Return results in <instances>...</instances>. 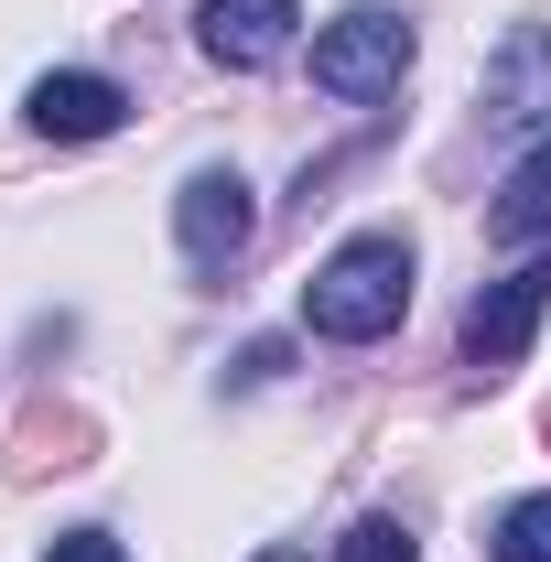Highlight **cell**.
Instances as JSON below:
<instances>
[{
  "label": "cell",
  "instance_id": "cell-9",
  "mask_svg": "<svg viewBox=\"0 0 551 562\" xmlns=\"http://www.w3.org/2000/svg\"><path fill=\"white\" fill-rule=\"evenodd\" d=\"M486 552H497V562H551V497H508Z\"/></svg>",
  "mask_w": 551,
  "mask_h": 562
},
{
  "label": "cell",
  "instance_id": "cell-10",
  "mask_svg": "<svg viewBox=\"0 0 551 562\" xmlns=\"http://www.w3.org/2000/svg\"><path fill=\"white\" fill-rule=\"evenodd\" d=\"M336 562H421V552H412V530H401V519H357V530L336 541Z\"/></svg>",
  "mask_w": 551,
  "mask_h": 562
},
{
  "label": "cell",
  "instance_id": "cell-7",
  "mask_svg": "<svg viewBox=\"0 0 551 562\" xmlns=\"http://www.w3.org/2000/svg\"><path fill=\"white\" fill-rule=\"evenodd\" d=\"M486 120H497V131L551 120V33L541 22H519V33L497 44V66H486Z\"/></svg>",
  "mask_w": 551,
  "mask_h": 562
},
{
  "label": "cell",
  "instance_id": "cell-4",
  "mask_svg": "<svg viewBox=\"0 0 551 562\" xmlns=\"http://www.w3.org/2000/svg\"><path fill=\"white\" fill-rule=\"evenodd\" d=\"M249 227H260V206H249V184H238L227 162H206V173L173 195V238H184L195 271H227V260L249 249Z\"/></svg>",
  "mask_w": 551,
  "mask_h": 562
},
{
  "label": "cell",
  "instance_id": "cell-5",
  "mask_svg": "<svg viewBox=\"0 0 551 562\" xmlns=\"http://www.w3.org/2000/svg\"><path fill=\"white\" fill-rule=\"evenodd\" d=\"M292 22H303V0H206V11H195V44H206L216 66L260 76V66L292 55Z\"/></svg>",
  "mask_w": 551,
  "mask_h": 562
},
{
  "label": "cell",
  "instance_id": "cell-2",
  "mask_svg": "<svg viewBox=\"0 0 551 562\" xmlns=\"http://www.w3.org/2000/svg\"><path fill=\"white\" fill-rule=\"evenodd\" d=\"M401 76H412V22L379 11V0H357L314 33V87L325 98H390Z\"/></svg>",
  "mask_w": 551,
  "mask_h": 562
},
{
  "label": "cell",
  "instance_id": "cell-3",
  "mask_svg": "<svg viewBox=\"0 0 551 562\" xmlns=\"http://www.w3.org/2000/svg\"><path fill=\"white\" fill-rule=\"evenodd\" d=\"M541 314H551V260L497 271L476 303H465V368H476V379H508V368L530 357V336H541Z\"/></svg>",
  "mask_w": 551,
  "mask_h": 562
},
{
  "label": "cell",
  "instance_id": "cell-12",
  "mask_svg": "<svg viewBox=\"0 0 551 562\" xmlns=\"http://www.w3.org/2000/svg\"><path fill=\"white\" fill-rule=\"evenodd\" d=\"M260 562H314V552H292V541H271V552H260Z\"/></svg>",
  "mask_w": 551,
  "mask_h": 562
},
{
  "label": "cell",
  "instance_id": "cell-11",
  "mask_svg": "<svg viewBox=\"0 0 551 562\" xmlns=\"http://www.w3.org/2000/svg\"><path fill=\"white\" fill-rule=\"evenodd\" d=\"M44 562H131L109 530H66V541H44Z\"/></svg>",
  "mask_w": 551,
  "mask_h": 562
},
{
  "label": "cell",
  "instance_id": "cell-8",
  "mask_svg": "<svg viewBox=\"0 0 551 562\" xmlns=\"http://www.w3.org/2000/svg\"><path fill=\"white\" fill-rule=\"evenodd\" d=\"M486 227L508 238V249H541L551 238V131L508 162V184H497V206H486Z\"/></svg>",
  "mask_w": 551,
  "mask_h": 562
},
{
  "label": "cell",
  "instance_id": "cell-1",
  "mask_svg": "<svg viewBox=\"0 0 551 562\" xmlns=\"http://www.w3.org/2000/svg\"><path fill=\"white\" fill-rule=\"evenodd\" d=\"M412 314V238H346L325 271L303 281V325L336 336V347H379L390 325Z\"/></svg>",
  "mask_w": 551,
  "mask_h": 562
},
{
  "label": "cell",
  "instance_id": "cell-6",
  "mask_svg": "<svg viewBox=\"0 0 551 562\" xmlns=\"http://www.w3.org/2000/svg\"><path fill=\"white\" fill-rule=\"evenodd\" d=\"M33 131L44 140H109L120 120H131V98L109 87V76H87V66H66V76H33Z\"/></svg>",
  "mask_w": 551,
  "mask_h": 562
}]
</instances>
